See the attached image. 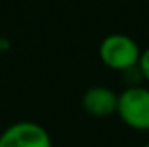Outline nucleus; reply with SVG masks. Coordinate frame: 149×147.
I'll return each instance as SVG.
<instances>
[{"instance_id":"3","label":"nucleus","mask_w":149,"mask_h":147,"mask_svg":"<svg viewBox=\"0 0 149 147\" xmlns=\"http://www.w3.org/2000/svg\"><path fill=\"white\" fill-rule=\"evenodd\" d=\"M0 147H52V139L42 125L17 121L0 133Z\"/></svg>"},{"instance_id":"6","label":"nucleus","mask_w":149,"mask_h":147,"mask_svg":"<svg viewBox=\"0 0 149 147\" xmlns=\"http://www.w3.org/2000/svg\"><path fill=\"white\" fill-rule=\"evenodd\" d=\"M7 47H9V43H7V42H5L3 38L0 37V54H2L3 50H7Z\"/></svg>"},{"instance_id":"4","label":"nucleus","mask_w":149,"mask_h":147,"mask_svg":"<svg viewBox=\"0 0 149 147\" xmlns=\"http://www.w3.org/2000/svg\"><path fill=\"white\" fill-rule=\"evenodd\" d=\"M118 106V94H114L111 88L95 85L85 90L81 97V107L94 118H106L116 112Z\"/></svg>"},{"instance_id":"2","label":"nucleus","mask_w":149,"mask_h":147,"mask_svg":"<svg viewBox=\"0 0 149 147\" xmlns=\"http://www.w3.org/2000/svg\"><path fill=\"white\" fill-rule=\"evenodd\" d=\"M116 114L120 119L139 132L149 130V90L144 87H127L118 95Z\"/></svg>"},{"instance_id":"7","label":"nucleus","mask_w":149,"mask_h":147,"mask_svg":"<svg viewBox=\"0 0 149 147\" xmlns=\"http://www.w3.org/2000/svg\"><path fill=\"white\" fill-rule=\"evenodd\" d=\"M144 147H149V142H148V144H146V146H144Z\"/></svg>"},{"instance_id":"1","label":"nucleus","mask_w":149,"mask_h":147,"mask_svg":"<svg viewBox=\"0 0 149 147\" xmlns=\"http://www.w3.org/2000/svg\"><path fill=\"white\" fill-rule=\"evenodd\" d=\"M139 43L128 35L113 33L108 35L99 45V57L102 64L114 71H127L139 64L141 59Z\"/></svg>"},{"instance_id":"5","label":"nucleus","mask_w":149,"mask_h":147,"mask_svg":"<svg viewBox=\"0 0 149 147\" xmlns=\"http://www.w3.org/2000/svg\"><path fill=\"white\" fill-rule=\"evenodd\" d=\"M139 69L142 73V78L149 81V47L141 52V59H139Z\"/></svg>"}]
</instances>
